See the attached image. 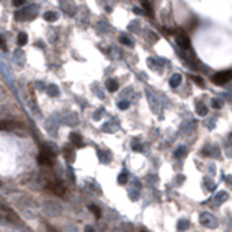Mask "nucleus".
I'll list each match as a JSON object with an SVG mask.
<instances>
[{
	"instance_id": "nucleus-1",
	"label": "nucleus",
	"mask_w": 232,
	"mask_h": 232,
	"mask_svg": "<svg viewBox=\"0 0 232 232\" xmlns=\"http://www.w3.org/2000/svg\"><path fill=\"white\" fill-rule=\"evenodd\" d=\"M38 163L41 166H47L51 167L54 164V152L50 148H44L41 151V154L38 155Z\"/></svg>"
},
{
	"instance_id": "nucleus-2",
	"label": "nucleus",
	"mask_w": 232,
	"mask_h": 232,
	"mask_svg": "<svg viewBox=\"0 0 232 232\" xmlns=\"http://www.w3.org/2000/svg\"><path fill=\"white\" fill-rule=\"evenodd\" d=\"M213 83L218 84V86H222V84H226L229 80H232V73L231 71H222V73H218V74L213 75Z\"/></svg>"
},
{
	"instance_id": "nucleus-3",
	"label": "nucleus",
	"mask_w": 232,
	"mask_h": 232,
	"mask_svg": "<svg viewBox=\"0 0 232 232\" xmlns=\"http://www.w3.org/2000/svg\"><path fill=\"white\" fill-rule=\"evenodd\" d=\"M48 190L52 191V193H55V194H58V196H63V194L66 193L64 186H63L60 182H51L50 184H48Z\"/></svg>"
},
{
	"instance_id": "nucleus-4",
	"label": "nucleus",
	"mask_w": 232,
	"mask_h": 232,
	"mask_svg": "<svg viewBox=\"0 0 232 232\" xmlns=\"http://www.w3.org/2000/svg\"><path fill=\"white\" fill-rule=\"evenodd\" d=\"M176 39L179 42V45L183 47V48H189V47H190V39H189L183 32L177 33V35H176Z\"/></svg>"
},
{
	"instance_id": "nucleus-5",
	"label": "nucleus",
	"mask_w": 232,
	"mask_h": 232,
	"mask_svg": "<svg viewBox=\"0 0 232 232\" xmlns=\"http://www.w3.org/2000/svg\"><path fill=\"white\" fill-rule=\"evenodd\" d=\"M71 142L74 144L75 147H81L83 145V141H81V136L80 135H77V133H71Z\"/></svg>"
},
{
	"instance_id": "nucleus-6",
	"label": "nucleus",
	"mask_w": 232,
	"mask_h": 232,
	"mask_svg": "<svg viewBox=\"0 0 232 232\" xmlns=\"http://www.w3.org/2000/svg\"><path fill=\"white\" fill-rule=\"evenodd\" d=\"M26 42H28V33L20 32L19 33V36H17V44L23 47V45H26Z\"/></svg>"
},
{
	"instance_id": "nucleus-7",
	"label": "nucleus",
	"mask_w": 232,
	"mask_h": 232,
	"mask_svg": "<svg viewBox=\"0 0 232 232\" xmlns=\"http://www.w3.org/2000/svg\"><path fill=\"white\" fill-rule=\"evenodd\" d=\"M180 83H182V75L180 74H176L171 77V81H170V86H171V87H177Z\"/></svg>"
},
{
	"instance_id": "nucleus-8",
	"label": "nucleus",
	"mask_w": 232,
	"mask_h": 232,
	"mask_svg": "<svg viewBox=\"0 0 232 232\" xmlns=\"http://www.w3.org/2000/svg\"><path fill=\"white\" fill-rule=\"evenodd\" d=\"M57 17H58V15L57 13H54V12H48V13L44 15V19L48 20V22H54V20H57Z\"/></svg>"
},
{
	"instance_id": "nucleus-9",
	"label": "nucleus",
	"mask_w": 232,
	"mask_h": 232,
	"mask_svg": "<svg viewBox=\"0 0 232 232\" xmlns=\"http://www.w3.org/2000/svg\"><path fill=\"white\" fill-rule=\"evenodd\" d=\"M106 86H108V89L110 91H115L116 89H118V84H116L115 80H109L108 83H106Z\"/></svg>"
},
{
	"instance_id": "nucleus-10",
	"label": "nucleus",
	"mask_w": 232,
	"mask_h": 232,
	"mask_svg": "<svg viewBox=\"0 0 232 232\" xmlns=\"http://www.w3.org/2000/svg\"><path fill=\"white\" fill-rule=\"evenodd\" d=\"M64 155H66V158L68 160V161H73V160H74V154H73V152H70V151H68V148L64 149Z\"/></svg>"
},
{
	"instance_id": "nucleus-11",
	"label": "nucleus",
	"mask_w": 232,
	"mask_h": 232,
	"mask_svg": "<svg viewBox=\"0 0 232 232\" xmlns=\"http://www.w3.org/2000/svg\"><path fill=\"white\" fill-rule=\"evenodd\" d=\"M13 128V124H10V122H3V124H0V129H12Z\"/></svg>"
},
{
	"instance_id": "nucleus-12",
	"label": "nucleus",
	"mask_w": 232,
	"mask_h": 232,
	"mask_svg": "<svg viewBox=\"0 0 232 232\" xmlns=\"http://www.w3.org/2000/svg\"><path fill=\"white\" fill-rule=\"evenodd\" d=\"M90 210H91V212H93V213H94L96 216H97V218H100V210H99V207H97V206L91 205V206H90Z\"/></svg>"
},
{
	"instance_id": "nucleus-13",
	"label": "nucleus",
	"mask_w": 232,
	"mask_h": 232,
	"mask_svg": "<svg viewBox=\"0 0 232 232\" xmlns=\"http://www.w3.org/2000/svg\"><path fill=\"white\" fill-rule=\"evenodd\" d=\"M0 50L2 51H8V47H6V42H5V39L0 36Z\"/></svg>"
},
{
	"instance_id": "nucleus-14",
	"label": "nucleus",
	"mask_w": 232,
	"mask_h": 232,
	"mask_svg": "<svg viewBox=\"0 0 232 232\" xmlns=\"http://www.w3.org/2000/svg\"><path fill=\"white\" fill-rule=\"evenodd\" d=\"M197 112H199V113H202V116H203L205 113H206V109L203 108V106H199V108H197Z\"/></svg>"
},
{
	"instance_id": "nucleus-15",
	"label": "nucleus",
	"mask_w": 232,
	"mask_h": 232,
	"mask_svg": "<svg viewBox=\"0 0 232 232\" xmlns=\"http://www.w3.org/2000/svg\"><path fill=\"white\" fill-rule=\"evenodd\" d=\"M193 80L196 81L197 84H200V86H203V81H202V78H199V77H193Z\"/></svg>"
},
{
	"instance_id": "nucleus-16",
	"label": "nucleus",
	"mask_w": 232,
	"mask_h": 232,
	"mask_svg": "<svg viewBox=\"0 0 232 232\" xmlns=\"http://www.w3.org/2000/svg\"><path fill=\"white\" fill-rule=\"evenodd\" d=\"M13 5H15V6H23L25 2H23V0H19V2H13Z\"/></svg>"
},
{
	"instance_id": "nucleus-17",
	"label": "nucleus",
	"mask_w": 232,
	"mask_h": 232,
	"mask_svg": "<svg viewBox=\"0 0 232 232\" xmlns=\"http://www.w3.org/2000/svg\"><path fill=\"white\" fill-rule=\"evenodd\" d=\"M84 232H96L91 226H86V229H84Z\"/></svg>"
},
{
	"instance_id": "nucleus-18",
	"label": "nucleus",
	"mask_w": 232,
	"mask_h": 232,
	"mask_svg": "<svg viewBox=\"0 0 232 232\" xmlns=\"http://www.w3.org/2000/svg\"><path fill=\"white\" fill-rule=\"evenodd\" d=\"M119 106H121V109H126V108H128L126 102H121V105H119Z\"/></svg>"
}]
</instances>
